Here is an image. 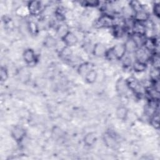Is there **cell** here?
<instances>
[{
    "label": "cell",
    "mask_w": 160,
    "mask_h": 160,
    "mask_svg": "<svg viewBox=\"0 0 160 160\" xmlns=\"http://www.w3.org/2000/svg\"><path fill=\"white\" fill-rule=\"evenodd\" d=\"M128 88L130 91L137 96H141L145 93V88L139 81L134 77H130L126 79Z\"/></svg>",
    "instance_id": "obj_1"
},
{
    "label": "cell",
    "mask_w": 160,
    "mask_h": 160,
    "mask_svg": "<svg viewBox=\"0 0 160 160\" xmlns=\"http://www.w3.org/2000/svg\"><path fill=\"white\" fill-rule=\"evenodd\" d=\"M142 47L149 52L159 53L156 52V50L159 47V40L155 37L146 38Z\"/></svg>",
    "instance_id": "obj_2"
},
{
    "label": "cell",
    "mask_w": 160,
    "mask_h": 160,
    "mask_svg": "<svg viewBox=\"0 0 160 160\" xmlns=\"http://www.w3.org/2000/svg\"><path fill=\"white\" fill-rule=\"evenodd\" d=\"M11 134L16 142H21L26 136V131L22 127L16 125L12 128Z\"/></svg>",
    "instance_id": "obj_3"
},
{
    "label": "cell",
    "mask_w": 160,
    "mask_h": 160,
    "mask_svg": "<svg viewBox=\"0 0 160 160\" xmlns=\"http://www.w3.org/2000/svg\"><path fill=\"white\" fill-rule=\"evenodd\" d=\"M28 11L32 16H38L42 11V4L39 1H32L28 4Z\"/></svg>",
    "instance_id": "obj_4"
},
{
    "label": "cell",
    "mask_w": 160,
    "mask_h": 160,
    "mask_svg": "<svg viewBox=\"0 0 160 160\" xmlns=\"http://www.w3.org/2000/svg\"><path fill=\"white\" fill-rule=\"evenodd\" d=\"M111 48L115 59L122 60V58L125 56L126 51L124 44L119 43L114 45L113 47Z\"/></svg>",
    "instance_id": "obj_5"
},
{
    "label": "cell",
    "mask_w": 160,
    "mask_h": 160,
    "mask_svg": "<svg viewBox=\"0 0 160 160\" xmlns=\"http://www.w3.org/2000/svg\"><path fill=\"white\" fill-rule=\"evenodd\" d=\"M116 90L120 96H125L129 90L126 79L123 78H119L116 82Z\"/></svg>",
    "instance_id": "obj_6"
},
{
    "label": "cell",
    "mask_w": 160,
    "mask_h": 160,
    "mask_svg": "<svg viewBox=\"0 0 160 160\" xmlns=\"http://www.w3.org/2000/svg\"><path fill=\"white\" fill-rule=\"evenodd\" d=\"M61 39L66 46L70 48L76 45L78 42L77 36L70 31H69L62 38H61Z\"/></svg>",
    "instance_id": "obj_7"
},
{
    "label": "cell",
    "mask_w": 160,
    "mask_h": 160,
    "mask_svg": "<svg viewBox=\"0 0 160 160\" xmlns=\"http://www.w3.org/2000/svg\"><path fill=\"white\" fill-rule=\"evenodd\" d=\"M134 54L136 60L144 62H146L148 61H149L151 58L149 52L143 47L138 48L134 52Z\"/></svg>",
    "instance_id": "obj_8"
},
{
    "label": "cell",
    "mask_w": 160,
    "mask_h": 160,
    "mask_svg": "<svg viewBox=\"0 0 160 160\" xmlns=\"http://www.w3.org/2000/svg\"><path fill=\"white\" fill-rule=\"evenodd\" d=\"M97 23L100 28H112L114 25L112 17L105 14L99 18Z\"/></svg>",
    "instance_id": "obj_9"
},
{
    "label": "cell",
    "mask_w": 160,
    "mask_h": 160,
    "mask_svg": "<svg viewBox=\"0 0 160 160\" xmlns=\"http://www.w3.org/2000/svg\"><path fill=\"white\" fill-rule=\"evenodd\" d=\"M23 59L26 64H31L36 61V54L35 51L31 48L26 49L22 54Z\"/></svg>",
    "instance_id": "obj_10"
},
{
    "label": "cell",
    "mask_w": 160,
    "mask_h": 160,
    "mask_svg": "<svg viewBox=\"0 0 160 160\" xmlns=\"http://www.w3.org/2000/svg\"><path fill=\"white\" fill-rule=\"evenodd\" d=\"M107 48L105 45L101 42L96 43L92 48V54L96 57L104 56Z\"/></svg>",
    "instance_id": "obj_11"
},
{
    "label": "cell",
    "mask_w": 160,
    "mask_h": 160,
    "mask_svg": "<svg viewBox=\"0 0 160 160\" xmlns=\"http://www.w3.org/2000/svg\"><path fill=\"white\" fill-rule=\"evenodd\" d=\"M149 14L148 12L145 11V10H142L140 11H138L137 12L134 13V19L135 21L138 22H142L144 23L146 21H148L149 19Z\"/></svg>",
    "instance_id": "obj_12"
},
{
    "label": "cell",
    "mask_w": 160,
    "mask_h": 160,
    "mask_svg": "<svg viewBox=\"0 0 160 160\" xmlns=\"http://www.w3.org/2000/svg\"><path fill=\"white\" fill-rule=\"evenodd\" d=\"M112 34L116 38H122L126 32V29L124 27L123 25L114 24V25L112 27Z\"/></svg>",
    "instance_id": "obj_13"
},
{
    "label": "cell",
    "mask_w": 160,
    "mask_h": 160,
    "mask_svg": "<svg viewBox=\"0 0 160 160\" xmlns=\"http://www.w3.org/2000/svg\"><path fill=\"white\" fill-rule=\"evenodd\" d=\"M129 113L128 109L124 106H119L116 110V118L120 120H126Z\"/></svg>",
    "instance_id": "obj_14"
},
{
    "label": "cell",
    "mask_w": 160,
    "mask_h": 160,
    "mask_svg": "<svg viewBox=\"0 0 160 160\" xmlns=\"http://www.w3.org/2000/svg\"><path fill=\"white\" fill-rule=\"evenodd\" d=\"M103 141L105 144L110 148H113L117 145V142L115 138L108 132H106L103 135Z\"/></svg>",
    "instance_id": "obj_15"
},
{
    "label": "cell",
    "mask_w": 160,
    "mask_h": 160,
    "mask_svg": "<svg viewBox=\"0 0 160 160\" xmlns=\"http://www.w3.org/2000/svg\"><path fill=\"white\" fill-rule=\"evenodd\" d=\"M97 140L96 135L94 132H89L87 133L83 139V142L84 144L87 146H92L94 144Z\"/></svg>",
    "instance_id": "obj_16"
},
{
    "label": "cell",
    "mask_w": 160,
    "mask_h": 160,
    "mask_svg": "<svg viewBox=\"0 0 160 160\" xmlns=\"http://www.w3.org/2000/svg\"><path fill=\"white\" fill-rule=\"evenodd\" d=\"M131 38L135 42V43L137 44L138 48H141L143 46L144 41L146 38V36L144 34L136 33V32H132Z\"/></svg>",
    "instance_id": "obj_17"
},
{
    "label": "cell",
    "mask_w": 160,
    "mask_h": 160,
    "mask_svg": "<svg viewBox=\"0 0 160 160\" xmlns=\"http://www.w3.org/2000/svg\"><path fill=\"white\" fill-rule=\"evenodd\" d=\"M98 76L97 71L92 69L86 74L84 76V80L88 84H93L96 81Z\"/></svg>",
    "instance_id": "obj_18"
},
{
    "label": "cell",
    "mask_w": 160,
    "mask_h": 160,
    "mask_svg": "<svg viewBox=\"0 0 160 160\" xmlns=\"http://www.w3.org/2000/svg\"><path fill=\"white\" fill-rule=\"evenodd\" d=\"M132 68L136 72H142L146 70L148 66L146 62L135 60V61L132 62Z\"/></svg>",
    "instance_id": "obj_19"
},
{
    "label": "cell",
    "mask_w": 160,
    "mask_h": 160,
    "mask_svg": "<svg viewBox=\"0 0 160 160\" xmlns=\"http://www.w3.org/2000/svg\"><path fill=\"white\" fill-rule=\"evenodd\" d=\"M124 44L125 46L126 52H128V53H134V52L138 48L137 44L131 38L128 39L124 43Z\"/></svg>",
    "instance_id": "obj_20"
},
{
    "label": "cell",
    "mask_w": 160,
    "mask_h": 160,
    "mask_svg": "<svg viewBox=\"0 0 160 160\" xmlns=\"http://www.w3.org/2000/svg\"><path fill=\"white\" fill-rule=\"evenodd\" d=\"M93 67L92 64L89 62H83L79 64L78 68V71L79 74L81 76H85L87 72H88L90 70L92 69Z\"/></svg>",
    "instance_id": "obj_21"
},
{
    "label": "cell",
    "mask_w": 160,
    "mask_h": 160,
    "mask_svg": "<svg viewBox=\"0 0 160 160\" xmlns=\"http://www.w3.org/2000/svg\"><path fill=\"white\" fill-rule=\"evenodd\" d=\"M59 55L64 59L68 60V59H69L72 56V51L70 47L65 46L64 48H62L61 49L59 52Z\"/></svg>",
    "instance_id": "obj_22"
},
{
    "label": "cell",
    "mask_w": 160,
    "mask_h": 160,
    "mask_svg": "<svg viewBox=\"0 0 160 160\" xmlns=\"http://www.w3.org/2000/svg\"><path fill=\"white\" fill-rule=\"evenodd\" d=\"M149 61L152 66L153 68L159 69L160 67V59L159 53H153L152 56H151Z\"/></svg>",
    "instance_id": "obj_23"
},
{
    "label": "cell",
    "mask_w": 160,
    "mask_h": 160,
    "mask_svg": "<svg viewBox=\"0 0 160 160\" xmlns=\"http://www.w3.org/2000/svg\"><path fill=\"white\" fill-rule=\"evenodd\" d=\"M150 124L156 129L159 128V115L158 112H155L153 114L150 118Z\"/></svg>",
    "instance_id": "obj_24"
},
{
    "label": "cell",
    "mask_w": 160,
    "mask_h": 160,
    "mask_svg": "<svg viewBox=\"0 0 160 160\" xmlns=\"http://www.w3.org/2000/svg\"><path fill=\"white\" fill-rule=\"evenodd\" d=\"M44 44L46 47L51 48H54L56 46L57 41H56V39L54 37H52L51 36H48L44 39Z\"/></svg>",
    "instance_id": "obj_25"
},
{
    "label": "cell",
    "mask_w": 160,
    "mask_h": 160,
    "mask_svg": "<svg viewBox=\"0 0 160 160\" xmlns=\"http://www.w3.org/2000/svg\"><path fill=\"white\" fill-rule=\"evenodd\" d=\"M129 6L134 13L144 9L142 5L139 1H131L129 2Z\"/></svg>",
    "instance_id": "obj_26"
},
{
    "label": "cell",
    "mask_w": 160,
    "mask_h": 160,
    "mask_svg": "<svg viewBox=\"0 0 160 160\" xmlns=\"http://www.w3.org/2000/svg\"><path fill=\"white\" fill-rule=\"evenodd\" d=\"M28 30H29V32L32 35L36 34L39 30L38 24L35 22H33V21H30L28 22Z\"/></svg>",
    "instance_id": "obj_27"
},
{
    "label": "cell",
    "mask_w": 160,
    "mask_h": 160,
    "mask_svg": "<svg viewBox=\"0 0 160 160\" xmlns=\"http://www.w3.org/2000/svg\"><path fill=\"white\" fill-rule=\"evenodd\" d=\"M69 31L68 26L65 24H60L57 28V33L61 38H62Z\"/></svg>",
    "instance_id": "obj_28"
},
{
    "label": "cell",
    "mask_w": 160,
    "mask_h": 160,
    "mask_svg": "<svg viewBox=\"0 0 160 160\" xmlns=\"http://www.w3.org/2000/svg\"><path fill=\"white\" fill-rule=\"evenodd\" d=\"M8 71L6 67H1L0 70V79L1 82L6 81L8 78Z\"/></svg>",
    "instance_id": "obj_29"
},
{
    "label": "cell",
    "mask_w": 160,
    "mask_h": 160,
    "mask_svg": "<svg viewBox=\"0 0 160 160\" xmlns=\"http://www.w3.org/2000/svg\"><path fill=\"white\" fill-rule=\"evenodd\" d=\"M149 75L151 77V81L154 80H159V69L153 68L151 69V71L149 72Z\"/></svg>",
    "instance_id": "obj_30"
},
{
    "label": "cell",
    "mask_w": 160,
    "mask_h": 160,
    "mask_svg": "<svg viewBox=\"0 0 160 160\" xmlns=\"http://www.w3.org/2000/svg\"><path fill=\"white\" fill-rule=\"evenodd\" d=\"M52 134L53 136L55 137V138L58 139V138H61L62 136L63 131H62V129H61V128H59L58 127H54L52 129Z\"/></svg>",
    "instance_id": "obj_31"
},
{
    "label": "cell",
    "mask_w": 160,
    "mask_h": 160,
    "mask_svg": "<svg viewBox=\"0 0 160 160\" xmlns=\"http://www.w3.org/2000/svg\"><path fill=\"white\" fill-rule=\"evenodd\" d=\"M152 12L154 15L157 18H159L160 17V5L159 2H155L152 8Z\"/></svg>",
    "instance_id": "obj_32"
},
{
    "label": "cell",
    "mask_w": 160,
    "mask_h": 160,
    "mask_svg": "<svg viewBox=\"0 0 160 160\" xmlns=\"http://www.w3.org/2000/svg\"><path fill=\"white\" fill-rule=\"evenodd\" d=\"M99 3L98 1H85L82 2L83 5L88 7H96L99 6Z\"/></svg>",
    "instance_id": "obj_33"
},
{
    "label": "cell",
    "mask_w": 160,
    "mask_h": 160,
    "mask_svg": "<svg viewBox=\"0 0 160 160\" xmlns=\"http://www.w3.org/2000/svg\"><path fill=\"white\" fill-rule=\"evenodd\" d=\"M123 59V65L125 67H129V66H132V61L131 58L129 57H124L122 58Z\"/></svg>",
    "instance_id": "obj_34"
}]
</instances>
